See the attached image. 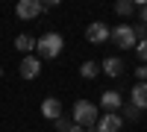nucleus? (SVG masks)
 I'll return each instance as SVG.
<instances>
[{"label":"nucleus","instance_id":"obj_3","mask_svg":"<svg viewBox=\"0 0 147 132\" xmlns=\"http://www.w3.org/2000/svg\"><path fill=\"white\" fill-rule=\"evenodd\" d=\"M112 41L121 47V50H136V44H138L136 27H132V23H118V27L112 29Z\"/></svg>","mask_w":147,"mask_h":132},{"label":"nucleus","instance_id":"obj_14","mask_svg":"<svg viewBox=\"0 0 147 132\" xmlns=\"http://www.w3.org/2000/svg\"><path fill=\"white\" fill-rule=\"evenodd\" d=\"M115 12H118L121 18H129L132 12H136V3H132V0H118V3H115Z\"/></svg>","mask_w":147,"mask_h":132},{"label":"nucleus","instance_id":"obj_4","mask_svg":"<svg viewBox=\"0 0 147 132\" xmlns=\"http://www.w3.org/2000/svg\"><path fill=\"white\" fill-rule=\"evenodd\" d=\"M85 38H88L91 44H103V41L112 38V29H109L103 21H94V23H88V27H85Z\"/></svg>","mask_w":147,"mask_h":132},{"label":"nucleus","instance_id":"obj_9","mask_svg":"<svg viewBox=\"0 0 147 132\" xmlns=\"http://www.w3.org/2000/svg\"><path fill=\"white\" fill-rule=\"evenodd\" d=\"M41 115L47 117V121H59V117H62V103H59L56 97H47L44 103H41Z\"/></svg>","mask_w":147,"mask_h":132},{"label":"nucleus","instance_id":"obj_5","mask_svg":"<svg viewBox=\"0 0 147 132\" xmlns=\"http://www.w3.org/2000/svg\"><path fill=\"white\" fill-rule=\"evenodd\" d=\"M121 126H124V117L118 112H106L97 117V132H121Z\"/></svg>","mask_w":147,"mask_h":132},{"label":"nucleus","instance_id":"obj_6","mask_svg":"<svg viewBox=\"0 0 147 132\" xmlns=\"http://www.w3.org/2000/svg\"><path fill=\"white\" fill-rule=\"evenodd\" d=\"M41 3H38V0H21V3L15 6V15L21 18V21H32V18H38L41 15Z\"/></svg>","mask_w":147,"mask_h":132},{"label":"nucleus","instance_id":"obj_12","mask_svg":"<svg viewBox=\"0 0 147 132\" xmlns=\"http://www.w3.org/2000/svg\"><path fill=\"white\" fill-rule=\"evenodd\" d=\"M15 50H21L24 56H30L35 50V38H32V35H18V38H15Z\"/></svg>","mask_w":147,"mask_h":132},{"label":"nucleus","instance_id":"obj_18","mask_svg":"<svg viewBox=\"0 0 147 132\" xmlns=\"http://www.w3.org/2000/svg\"><path fill=\"white\" fill-rule=\"evenodd\" d=\"M56 129H59V132H68V129H71V123L65 121V117H59V121H56Z\"/></svg>","mask_w":147,"mask_h":132},{"label":"nucleus","instance_id":"obj_11","mask_svg":"<svg viewBox=\"0 0 147 132\" xmlns=\"http://www.w3.org/2000/svg\"><path fill=\"white\" fill-rule=\"evenodd\" d=\"M103 74H106V76H121V74H124V62H121L118 56L103 59Z\"/></svg>","mask_w":147,"mask_h":132},{"label":"nucleus","instance_id":"obj_2","mask_svg":"<svg viewBox=\"0 0 147 132\" xmlns=\"http://www.w3.org/2000/svg\"><path fill=\"white\" fill-rule=\"evenodd\" d=\"M65 47V38L59 32H44L38 41H35V50H38V59H56Z\"/></svg>","mask_w":147,"mask_h":132},{"label":"nucleus","instance_id":"obj_16","mask_svg":"<svg viewBox=\"0 0 147 132\" xmlns=\"http://www.w3.org/2000/svg\"><path fill=\"white\" fill-rule=\"evenodd\" d=\"M136 53H138V59H141V62H147V38H141V41L136 44Z\"/></svg>","mask_w":147,"mask_h":132},{"label":"nucleus","instance_id":"obj_17","mask_svg":"<svg viewBox=\"0 0 147 132\" xmlns=\"http://www.w3.org/2000/svg\"><path fill=\"white\" fill-rule=\"evenodd\" d=\"M136 76H138V82H147V65H138V70H136Z\"/></svg>","mask_w":147,"mask_h":132},{"label":"nucleus","instance_id":"obj_19","mask_svg":"<svg viewBox=\"0 0 147 132\" xmlns=\"http://www.w3.org/2000/svg\"><path fill=\"white\" fill-rule=\"evenodd\" d=\"M141 23H147V3H141Z\"/></svg>","mask_w":147,"mask_h":132},{"label":"nucleus","instance_id":"obj_15","mask_svg":"<svg viewBox=\"0 0 147 132\" xmlns=\"http://www.w3.org/2000/svg\"><path fill=\"white\" fill-rule=\"evenodd\" d=\"M124 121H129V123L141 121V112L136 109V106H124Z\"/></svg>","mask_w":147,"mask_h":132},{"label":"nucleus","instance_id":"obj_13","mask_svg":"<svg viewBox=\"0 0 147 132\" xmlns=\"http://www.w3.org/2000/svg\"><path fill=\"white\" fill-rule=\"evenodd\" d=\"M97 74H100V65H94V62H82L80 65V76L82 79H94Z\"/></svg>","mask_w":147,"mask_h":132},{"label":"nucleus","instance_id":"obj_22","mask_svg":"<svg viewBox=\"0 0 147 132\" xmlns=\"http://www.w3.org/2000/svg\"><path fill=\"white\" fill-rule=\"evenodd\" d=\"M0 76H3V68H0Z\"/></svg>","mask_w":147,"mask_h":132},{"label":"nucleus","instance_id":"obj_7","mask_svg":"<svg viewBox=\"0 0 147 132\" xmlns=\"http://www.w3.org/2000/svg\"><path fill=\"white\" fill-rule=\"evenodd\" d=\"M18 70H21V79H35L41 74V59L38 56H24Z\"/></svg>","mask_w":147,"mask_h":132},{"label":"nucleus","instance_id":"obj_8","mask_svg":"<svg viewBox=\"0 0 147 132\" xmlns=\"http://www.w3.org/2000/svg\"><path fill=\"white\" fill-rule=\"evenodd\" d=\"M129 106H136L138 112L147 109V82H136L129 91Z\"/></svg>","mask_w":147,"mask_h":132},{"label":"nucleus","instance_id":"obj_10","mask_svg":"<svg viewBox=\"0 0 147 132\" xmlns=\"http://www.w3.org/2000/svg\"><path fill=\"white\" fill-rule=\"evenodd\" d=\"M100 106H103L106 112H121V109H124V100H121V94H118V91H103Z\"/></svg>","mask_w":147,"mask_h":132},{"label":"nucleus","instance_id":"obj_20","mask_svg":"<svg viewBox=\"0 0 147 132\" xmlns=\"http://www.w3.org/2000/svg\"><path fill=\"white\" fill-rule=\"evenodd\" d=\"M68 132H85V129H82V126H77V123H71V129H68Z\"/></svg>","mask_w":147,"mask_h":132},{"label":"nucleus","instance_id":"obj_21","mask_svg":"<svg viewBox=\"0 0 147 132\" xmlns=\"http://www.w3.org/2000/svg\"><path fill=\"white\" fill-rule=\"evenodd\" d=\"M85 132H97V126H94V129H85Z\"/></svg>","mask_w":147,"mask_h":132},{"label":"nucleus","instance_id":"obj_1","mask_svg":"<svg viewBox=\"0 0 147 132\" xmlns=\"http://www.w3.org/2000/svg\"><path fill=\"white\" fill-rule=\"evenodd\" d=\"M97 117H100V112H97V106L91 100H77V103H74V123H77V126L94 129L97 126Z\"/></svg>","mask_w":147,"mask_h":132}]
</instances>
